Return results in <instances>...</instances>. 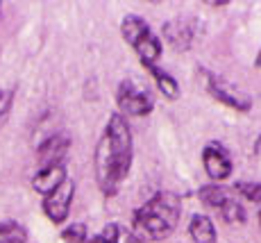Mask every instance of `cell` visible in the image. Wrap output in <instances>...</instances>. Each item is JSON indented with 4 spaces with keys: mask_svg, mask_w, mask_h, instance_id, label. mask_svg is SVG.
<instances>
[{
    "mask_svg": "<svg viewBox=\"0 0 261 243\" xmlns=\"http://www.w3.org/2000/svg\"><path fill=\"white\" fill-rule=\"evenodd\" d=\"M134 161V134L127 118L118 111L109 114L105 130L95 143L93 171L95 184L105 198H112L120 191V184L127 180Z\"/></svg>",
    "mask_w": 261,
    "mask_h": 243,
    "instance_id": "cell-1",
    "label": "cell"
},
{
    "mask_svg": "<svg viewBox=\"0 0 261 243\" xmlns=\"http://www.w3.org/2000/svg\"><path fill=\"white\" fill-rule=\"evenodd\" d=\"M182 218V198L175 191H157L132 214V225L137 234L150 241L168 239Z\"/></svg>",
    "mask_w": 261,
    "mask_h": 243,
    "instance_id": "cell-2",
    "label": "cell"
},
{
    "mask_svg": "<svg viewBox=\"0 0 261 243\" xmlns=\"http://www.w3.org/2000/svg\"><path fill=\"white\" fill-rule=\"evenodd\" d=\"M120 34H123L125 43L139 55L143 68L157 66V62L164 55V43L143 16L125 14V18L120 21Z\"/></svg>",
    "mask_w": 261,
    "mask_h": 243,
    "instance_id": "cell-3",
    "label": "cell"
},
{
    "mask_svg": "<svg viewBox=\"0 0 261 243\" xmlns=\"http://www.w3.org/2000/svg\"><path fill=\"white\" fill-rule=\"evenodd\" d=\"M118 114L123 116H150L154 111V98L143 84H137L132 78H125L116 87Z\"/></svg>",
    "mask_w": 261,
    "mask_h": 243,
    "instance_id": "cell-4",
    "label": "cell"
},
{
    "mask_svg": "<svg viewBox=\"0 0 261 243\" xmlns=\"http://www.w3.org/2000/svg\"><path fill=\"white\" fill-rule=\"evenodd\" d=\"M200 78H202L207 93L218 100L220 105H225V107L234 111H241V114L252 109V98L248 93H243V91H239L234 84H229L227 80H223L220 75H216L207 68H200Z\"/></svg>",
    "mask_w": 261,
    "mask_h": 243,
    "instance_id": "cell-5",
    "label": "cell"
},
{
    "mask_svg": "<svg viewBox=\"0 0 261 243\" xmlns=\"http://www.w3.org/2000/svg\"><path fill=\"white\" fill-rule=\"evenodd\" d=\"M73 198H75V182L71 177H66L57 189L50 191L48 196H43L41 209L55 225H62V223H66L68 214H71Z\"/></svg>",
    "mask_w": 261,
    "mask_h": 243,
    "instance_id": "cell-6",
    "label": "cell"
},
{
    "mask_svg": "<svg viewBox=\"0 0 261 243\" xmlns=\"http://www.w3.org/2000/svg\"><path fill=\"white\" fill-rule=\"evenodd\" d=\"M202 168L214 182H223L232 175V155L220 141H209L202 148Z\"/></svg>",
    "mask_w": 261,
    "mask_h": 243,
    "instance_id": "cell-7",
    "label": "cell"
},
{
    "mask_svg": "<svg viewBox=\"0 0 261 243\" xmlns=\"http://www.w3.org/2000/svg\"><path fill=\"white\" fill-rule=\"evenodd\" d=\"M162 34L175 50H189L195 41L198 25L189 16H177V18H170V21L164 23Z\"/></svg>",
    "mask_w": 261,
    "mask_h": 243,
    "instance_id": "cell-8",
    "label": "cell"
},
{
    "mask_svg": "<svg viewBox=\"0 0 261 243\" xmlns=\"http://www.w3.org/2000/svg\"><path fill=\"white\" fill-rule=\"evenodd\" d=\"M71 148V136L57 132L50 134L37 150L39 164L41 166H50V164H66V153Z\"/></svg>",
    "mask_w": 261,
    "mask_h": 243,
    "instance_id": "cell-9",
    "label": "cell"
},
{
    "mask_svg": "<svg viewBox=\"0 0 261 243\" xmlns=\"http://www.w3.org/2000/svg\"><path fill=\"white\" fill-rule=\"evenodd\" d=\"M68 177L66 164H50V166H39V171L32 177V189L41 196H48L55 191L64 180Z\"/></svg>",
    "mask_w": 261,
    "mask_h": 243,
    "instance_id": "cell-10",
    "label": "cell"
},
{
    "mask_svg": "<svg viewBox=\"0 0 261 243\" xmlns=\"http://www.w3.org/2000/svg\"><path fill=\"white\" fill-rule=\"evenodd\" d=\"M93 243H143V239L129 227L120 225V223H107L93 236Z\"/></svg>",
    "mask_w": 261,
    "mask_h": 243,
    "instance_id": "cell-11",
    "label": "cell"
},
{
    "mask_svg": "<svg viewBox=\"0 0 261 243\" xmlns=\"http://www.w3.org/2000/svg\"><path fill=\"white\" fill-rule=\"evenodd\" d=\"M189 234L195 243H216L218 241V230L214 221L207 214H193L189 221Z\"/></svg>",
    "mask_w": 261,
    "mask_h": 243,
    "instance_id": "cell-12",
    "label": "cell"
},
{
    "mask_svg": "<svg viewBox=\"0 0 261 243\" xmlns=\"http://www.w3.org/2000/svg\"><path fill=\"white\" fill-rule=\"evenodd\" d=\"M216 211H218L220 218L225 223H229V225H243V223H248V211H245V207L241 205L232 193L220 202V207Z\"/></svg>",
    "mask_w": 261,
    "mask_h": 243,
    "instance_id": "cell-13",
    "label": "cell"
},
{
    "mask_svg": "<svg viewBox=\"0 0 261 243\" xmlns=\"http://www.w3.org/2000/svg\"><path fill=\"white\" fill-rule=\"evenodd\" d=\"M148 70H150V75L154 78L159 93H162L164 98H168V100H177L179 98V93H182V89H179V82L168 73V70H164V68H159V66H150Z\"/></svg>",
    "mask_w": 261,
    "mask_h": 243,
    "instance_id": "cell-14",
    "label": "cell"
},
{
    "mask_svg": "<svg viewBox=\"0 0 261 243\" xmlns=\"http://www.w3.org/2000/svg\"><path fill=\"white\" fill-rule=\"evenodd\" d=\"M227 196H229V191L225 189V186H220V184H214V182H209V184H202L198 189L200 202H202V205H207V207H214V209H218L220 202L227 198Z\"/></svg>",
    "mask_w": 261,
    "mask_h": 243,
    "instance_id": "cell-15",
    "label": "cell"
},
{
    "mask_svg": "<svg viewBox=\"0 0 261 243\" xmlns=\"http://www.w3.org/2000/svg\"><path fill=\"white\" fill-rule=\"evenodd\" d=\"M0 243H28V230L18 221L0 223Z\"/></svg>",
    "mask_w": 261,
    "mask_h": 243,
    "instance_id": "cell-16",
    "label": "cell"
},
{
    "mask_svg": "<svg viewBox=\"0 0 261 243\" xmlns=\"http://www.w3.org/2000/svg\"><path fill=\"white\" fill-rule=\"evenodd\" d=\"M64 243H93V236L89 234V227L84 223H71L62 230Z\"/></svg>",
    "mask_w": 261,
    "mask_h": 243,
    "instance_id": "cell-17",
    "label": "cell"
},
{
    "mask_svg": "<svg viewBox=\"0 0 261 243\" xmlns=\"http://www.w3.org/2000/svg\"><path fill=\"white\" fill-rule=\"evenodd\" d=\"M234 189H237L248 202H257V205H261V182H239Z\"/></svg>",
    "mask_w": 261,
    "mask_h": 243,
    "instance_id": "cell-18",
    "label": "cell"
},
{
    "mask_svg": "<svg viewBox=\"0 0 261 243\" xmlns=\"http://www.w3.org/2000/svg\"><path fill=\"white\" fill-rule=\"evenodd\" d=\"M12 105H14V93L12 91L0 89V128L7 123L9 111H12Z\"/></svg>",
    "mask_w": 261,
    "mask_h": 243,
    "instance_id": "cell-19",
    "label": "cell"
},
{
    "mask_svg": "<svg viewBox=\"0 0 261 243\" xmlns=\"http://www.w3.org/2000/svg\"><path fill=\"white\" fill-rule=\"evenodd\" d=\"M254 155H261V134L257 136V141H254Z\"/></svg>",
    "mask_w": 261,
    "mask_h": 243,
    "instance_id": "cell-20",
    "label": "cell"
},
{
    "mask_svg": "<svg viewBox=\"0 0 261 243\" xmlns=\"http://www.w3.org/2000/svg\"><path fill=\"white\" fill-rule=\"evenodd\" d=\"M254 68H261V48H259V53H257V59H254Z\"/></svg>",
    "mask_w": 261,
    "mask_h": 243,
    "instance_id": "cell-21",
    "label": "cell"
},
{
    "mask_svg": "<svg viewBox=\"0 0 261 243\" xmlns=\"http://www.w3.org/2000/svg\"><path fill=\"white\" fill-rule=\"evenodd\" d=\"M259 221H261V205H259Z\"/></svg>",
    "mask_w": 261,
    "mask_h": 243,
    "instance_id": "cell-22",
    "label": "cell"
}]
</instances>
